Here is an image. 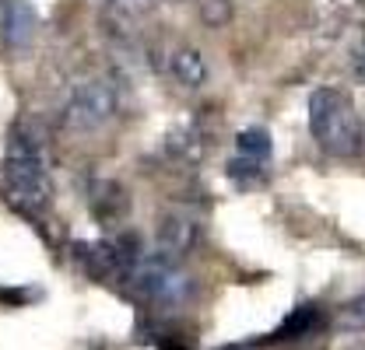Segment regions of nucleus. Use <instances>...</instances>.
Returning <instances> with one entry per match:
<instances>
[{"label": "nucleus", "mask_w": 365, "mask_h": 350, "mask_svg": "<svg viewBox=\"0 0 365 350\" xmlns=\"http://www.w3.org/2000/svg\"><path fill=\"white\" fill-rule=\"evenodd\" d=\"M334 322L344 333H365V295H355L351 302H344V305L337 308Z\"/></svg>", "instance_id": "nucleus-13"}, {"label": "nucleus", "mask_w": 365, "mask_h": 350, "mask_svg": "<svg viewBox=\"0 0 365 350\" xmlns=\"http://www.w3.org/2000/svg\"><path fill=\"white\" fill-rule=\"evenodd\" d=\"M225 350H242V347H225Z\"/></svg>", "instance_id": "nucleus-18"}, {"label": "nucleus", "mask_w": 365, "mask_h": 350, "mask_svg": "<svg viewBox=\"0 0 365 350\" xmlns=\"http://www.w3.org/2000/svg\"><path fill=\"white\" fill-rule=\"evenodd\" d=\"M165 151L182 158V161H200L207 144H204V137H200L197 127H180V130H173L165 137Z\"/></svg>", "instance_id": "nucleus-10"}, {"label": "nucleus", "mask_w": 365, "mask_h": 350, "mask_svg": "<svg viewBox=\"0 0 365 350\" xmlns=\"http://www.w3.org/2000/svg\"><path fill=\"white\" fill-rule=\"evenodd\" d=\"M359 7H362V11H365V0H359Z\"/></svg>", "instance_id": "nucleus-17"}, {"label": "nucleus", "mask_w": 365, "mask_h": 350, "mask_svg": "<svg viewBox=\"0 0 365 350\" xmlns=\"http://www.w3.org/2000/svg\"><path fill=\"white\" fill-rule=\"evenodd\" d=\"M116 105H120L116 81L106 74H95V78H85L81 85H74V91L63 102L60 120L67 130H98L116 116Z\"/></svg>", "instance_id": "nucleus-4"}, {"label": "nucleus", "mask_w": 365, "mask_h": 350, "mask_svg": "<svg viewBox=\"0 0 365 350\" xmlns=\"http://www.w3.org/2000/svg\"><path fill=\"white\" fill-rule=\"evenodd\" d=\"M102 4H109V7L120 11V14H148L158 0H102Z\"/></svg>", "instance_id": "nucleus-15"}, {"label": "nucleus", "mask_w": 365, "mask_h": 350, "mask_svg": "<svg viewBox=\"0 0 365 350\" xmlns=\"http://www.w3.org/2000/svg\"><path fill=\"white\" fill-rule=\"evenodd\" d=\"M88 207L102 224H120V221L127 218L130 200H127V193H123L120 182L98 179V182H91V189H88Z\"/></svg>", "instance_id": "nucleus-7"}, {"label": "nucleus", "mask_w": 365, "mask_h": 350, "mask_svg": "<svg viewBox=\"0 0 365 350\" xmlns=\"http://www.w3.org/2000/svg\"><path fill=\"white\" fill-rule=\"evenodd\" d=\"M355 74L365 78V36H362V43H359V49H355Z\"/></svg>", "instance_id": "nucleus-16"}, {"label": "nucleus", "mask_w": 365, "mask_h": 350, "mask_svg": "<svg viewBox=\"0 0 365 350\" xmlns=\"http://www.w3.org/2000/svg\"><path fill=\"white\" fill-rule=\"evenodd\" d=\"M144 305L158 308V312H176L193 298V277L186 273L180 260H169L162 253H148L137 256L130 266L127 280H123Z\"/></svg>", "instance_id": "nucleus-3"}, {"label": "nucleus", "mask_w": 365, "mask_h": 350, "mask_svg": "<svg viewBox=\"0 0 365 350\" xmlns=\"http://www.w3.org/2000/svg\"><path fill=\"white\" fill-rule=\"evenodd\" d=\"M319 326H323V312H319V305H299L271 333V340H299V336H309V333L319 329Z\"/></svg>", "instance_id": "nucleus-9"}, {"label": "nucleus", "mask_w": 365, "mask_h": 350, "mask_svg": "<svg viewBox=\"0 0 365 350\" xmlns=\"http://www.w3.org/2000/svg\"><path fill=\"white\" fill-rule=\"evenodd\" d=\"M309 133L330 158H359L365 147V127L351 98L337 88H317L309 95Z\"/></svg>", "instance_id": "nucleus-2"}, {"label": "nucleus", "mask_w": 365, "mask_h": 350, "mask_svg": "<svg viewBox=\"0 0 365 350\" xmlns=\"http://www.w3.org/2000/svg\"><path fill=\"white\" fill-rule=\"evenodd\" d=\"M228 14H232V4H228V0H204V4H200V18H204L211 28L225 25Z\"/></svg>", "instance_id": "nucleus-14"}, {"label": "nucleus", "mask_w": 365, "mask_h": 350, "mask_svg": "<svg viewBox=\"0 0 365 350\" xmlns=\"http://www.w3.org/2000/svg\"><path fill=\"white\" fill-rule=\"evenodd\" d=\"M39 18L29 0H0V39L11 49H25L36 39Z\"/></svg>", "instance_id": "nucleus-6"}, {"label": "nucleus", "mask_w": 365, "mask_h": 350, "mask_svg": "<svg viewBox=\"0 0 365 350\" xmlns=\"http://www.w3.org/2000/svg\"><path fill=\"white\" fill-rule=\"evenodd\" d=\"M235 147H239V158L267 161L271 158V133L264 130V127H246V130L235 137Z\"/></svg>", "instance_id": "nucleus-11"}, {"label": "nucleus", "mask_w": 365, "mask_h": 350, "mask_svg": "<svg viewBox=\"0 0 365 350\" xmlns=\"http://www.w3.org/2000/svg\"><path fill=\"white\" fill-rule=\"evenodd\" d=\"M158 253L169 260H182L186 253H193L204 238V224L190 211H169L158 218Z\"/></svg>", "instance_id": "nucleus-5"}, {"label": "nucleus", "mask_w": 365, "mask_h": 350, "mask_svg": "<svg viewBox=\"0 0 365 350\" xmlns=\"http://www.w3.org/2000/svg\"><path fill=\"white\" fill-rule=\"evenodd\" d=\"M228 179H232L235 186H242V189H250V186H260V182L267 179V161L235 158V161L228 165Z\"/></svg>", "instance_id": "nucleus-12"}, {"label": "nucleus", "mask_w": 365, "mask_h": 350, "mask_svg": "<svg viewBox=\"0 0 365 350\" xmlns=\"http://www.w3.org/2000/svg\"><path fill=\"white\" fill-rule=\"evenodd\" d=\"M4 200L25 214V218H43L53 203V179L46 169L43 147L32 133L11 130L7 137V154H4Z\"/></svg>", "instance_id": "nucleus-1"}, {"label": "nucleus", "mask_w": 365, "mask_h": 350, "mask_svg": "<svg viewBox=\"0 0 365 350\" xmlns=\"http://www.w3.org/2000/svg\"><path fill=\"white\" fill-rule=\"evenodd\" d=\"M169 74H173L182 88H200L207 81V60H204L200 49L180 46V49L169 53Z\"/></svg>", "instance_id": "nucleus-8"}]
</instances>
